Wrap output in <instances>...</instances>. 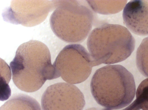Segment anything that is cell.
Listing matches in <instances>:
<instances>
[{"instance_id":"cell-1","label":"cell","mask_w":148,"mask_h":110,"mask_svg":"<svg viewBox=\"0 0 148 110\" xmlns=\"http://www.w3.org/2000/svg\"><path fill=\"white\" fill-rule=\"evenodd\" d=\"M10 67L15 85L27 92L37 91L47 80L57 78L49 50L37 40H31L21 45Z\"/></svg>"},{"instance_id":"cell-2","label":"cell","mask_w":148,"mask_h":110,"mask_svg":"<svg viewBox=\"0 0 148 110\" xmlns=\"http://www.w3.org/2000/svg\"><path fill=\"white\" fill-rule=\"evenodd\" d=\"M90 86L97 103L111 109L129 105L136 90L133 75L120 65H108L97 69L92 77Z\"/></svg>"},{"instance_id":"cell-3","label":"cell","mask_w":148,"mask_h":110,"mask_svg":"<svg viewBox=\"0 0 148 110\" xmlns=\"http://www.w3.org/2000/svg\"><path fill=\"white\" fill-rule=\"evenodd\" d=\"M87 45L95 66L125 60L134 50L135 41L125 26L105 24L92 30L88 37Z\"/></svg>"},{"instance_id":"cell-4","label":"cell","mask_w":148,"mask_h":110,"mask_svg":"<svg viewBox=\"0 0 148 110\" xmlns=\"http://www.w3.org/2000/svg\"><path fill=\"white\" fill-rule=\"evenodd\" d=\"M55 8L50 18L52 31L69 43L84 41L91 31L94 16L91 10L76 0H54Z\"/></svg>"},{"instance_id":"cell-5","label":"cell","mask_w":148,"mask_h":110,"mask_svg":"<svg viewBox=\"0 0 148 110\" xmlns=\"http://www.w3.org/2000/svg\"><path fill=\"white\" fill-rule=\"evenodd\" d=\"M57 78L67 83L82 82L89 77L93 62L89 53L79 44L68 45L60 52L53 64Z\"/></svg>"},{"instance_id":"cell-6","label":"cell","mask_w":148,"mask_h":110,"mask_svg":"<svg viewBox=\"0 0 148 110\" xmlns=\"http://www.w3.org/2000/svg\"><path fill=\"white\" fill-rule=\"evenodd\" d=\"M55 8L54 0H13L2 16L8 22L32 27L43 22Z\"/></svg>"},{"instance_id":"cell-7","label":"cell","mask_w":148,"mask_h":110,"mask_svg":"<svg viewBox=\"0 0 148 110\" xmlns=\"http://www.w3.org/2000/svg\"><path fill=\"white\" fill-rule=\"evenodd\" d=\"M85 104L84 95L79 89L64 82L48 87L41 99L42 110H83Z\"/></svg>"},{"instance_id":"cell-8","label":"cell","mask_w":148,"mask_h":110,"mask_svg":"<svg viewBox=\"0 0 148 110\" xmlns=\"http://www.w3.org/2000/svg\"><path fill=\"white\" fill-rule=\"evenodd\" d=\"M124 22L132 33L140 36H148V0H131L124 7Z\"/></svg>"},{"instance_id":"cell-9","label":"cell","mask_w":148,"mask_h":110,"mask_svg":"<svg viewBox=\"0 0 148 110\" xmlns=\"http://www.w3.org/2000/svg\"><path fill=\"white\" fill-rule=\"evenodd\" d=\"M0 110H42L35 98L26 94H18L12 96L0 107Z\"/></svg>"},{"instance_id":"cell-10","label":"cell","mask_w":148,"mask_h":110,"mask_svg":"<svg viewBox=\"0 0 148 110\" xmlns=\"http://www.w3.org/2000/svg\"><path fill=\"white\" fill-rule=\"evenodd\" d=\"M95 12L103 14L116 13L122 10L123 3L119 1H87Z\"/></svg>"},{"instance_id":"cell-11","label":"cell","mask_w":148,"mask_h":110,"mask_svg":"<svg viewBox=\"0 0 148 110\" xmlns=\"http://www.w3.org/2000/svg\"><path fill=\"white\" fill-rule=\"evenodd\" d=\"M148 110V78L143 80L137 89L136 99L123 110Z\"/></svg>"},{"instance_id":"cell-12","label":"cell","mask_w":148,"mask_h":110,"mask_svg":"<svg viewBox=\"0 0 148 110\" xmlns=\"http://www.w3.org/2000/svg\"><path fill=\"white\" fill-rule=\"evenodd\" d=\"M136 63L140 73L145 77H148V37L142 40L137 49Z\"/></svg>"}]
</instances>
